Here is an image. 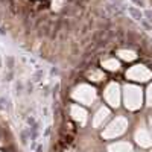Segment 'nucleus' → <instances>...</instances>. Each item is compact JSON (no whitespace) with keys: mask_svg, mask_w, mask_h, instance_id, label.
Here are the masks:
<instances>
[{"mask_svg":"<svg viewBox=\"0 0 152 152\" xmlns=\"http://www.w3.org/2000/svg\"><path fill=\"white\" fill-rule=\"evenodd\" d=\"M129 12H131V14H132V15L135 17V20H140V18H142V14H140V12H138L137 9L131 8V9H129Z\"/></svg>","mask_w":152,"mask_h":152,"instance_id":"1","label":"nucleus"}]
</instances>
